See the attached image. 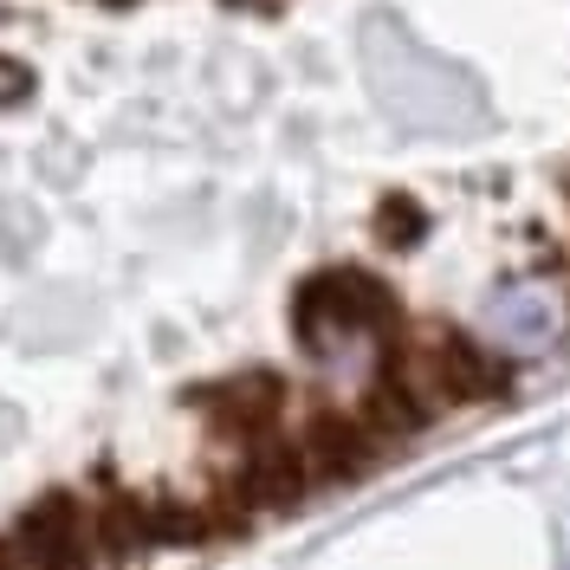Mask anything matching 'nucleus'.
Segmentation results:
<instances>
[{
    "label": "nucleus",
    "mask_w": 570,
    "mask_h": 570,
    "mask_svg": "<svg viewBox=\"0 0 570 570\" xmlns=\"http://www.w3.org/2000/svg\"><path fill=\"white\" fill-rule=\"evenodd\" d=\"M91 564H105V551H98V525H91V499L78 493H46L0 532V570H91Z\"/></svg>",
    "instance_id": "7ed1b4c3"
},
{
    "label": "nucleus",
    "mask_w": 570,
    "mask_h": 570,
    "mask_svg": "<svg viewBox=\"0 0 570 570\" xmlns=\"http://www.w3.org/2000/svg\"><path fill=\"white\" fill-rule=\"evenodd\" d=\"M564 324V292L558 285H512L493 298V331L505 344H544Z\"/></svg>",
    "instance_id": "423d86ee"
},
{
    "label": "nucleus",
    "mask_w": 570,
    "mask_h": 570,
    "mask_svg": "<svg viewBox=\"0 0 570 570\" xmlns=\"http://www.w3.org/2000/svg\"><path fill=\"white\" fill-rule=\"evenodd\" d=\"M383 376H395L409 390V402L428 422L448 415V409H473V402H493V395L512 390L505 356H493L487 344H473L466 331H448V324L402 331V344H390Z\"/></svg>",
    "instance_id": "f257e3e1"
},
{
    "label": "nucleus",
    "mask_w": 570,
    "mask_h": 570,
    "mask_svg": "<svg viewBox=\"0 0 570 570\" xmlns=\"http://www.w3.org/2000/svg\"><path fill=\"white\" fill-rule=\"evenodd\" d=\"M188 402L208 422L214 441H227L234 454H253V448L292 434L285 428L292 422V390H285V376H273V370H234L220 383H202Z\"/></svg>",
    "instance_id": "20e7f679"
},
{
    "label": "nucleus",
    "mask_w": 570,
    "mask_h": 570,
    "mask_svg": "<svg viewBox=\"0 0 570 570\" xmlns=\"http://www.w3.org/2000/svg\"><path fill=\"white\" fill-rule=\"evenodd\" d=\"M292 448H298V461L312 466L318 487L356 480V473H370L376 461H390V454L376 448V434L363 428L356 402H312V409L298 415V428H292Z\"/></svg>",
    "instance_id": "39448f33"
},
{
    "label": "nucleus",
    "mask_w": 570,
    "mask_h": 570,
    "mask_svg": "<svg viewBox=\"0 0 570 570\" xmlns=\"http://www.w3.org/2000/svg\"><path fill=\"white\" fill-rule=\"evenodd\" d=\"M331 331L395 344L402 305H395V292L376 273H363V266H324V273H312V279L298 285V337L318 344Z\"/></svg>",
    "instance_id": "f03ea898"
},
{
    "label": "nucleus",
    "mask_w": 570,
    "mask_h": 570,
    "mask_svg": "<svg viewBox=\"0 0 570 570\" xmlns=\"http://www.w3.org/2000/svg\"><path fill=\"white\" fill-rule=\"evenodd\" d=\"M356 415H363V428L376 434V448H383V454L409 448V441H415V434L428 428V415L415 409V402H409V390H402L395 376H376L370 390L356 395Z\"/></svg>",
    "instance_id": "0eeeda50"
},
{
    "label": "nucleus",
    "mask_w": 570,
    "mask_h": 570,
    "mask_svg": "<svg viewBox=\"0 0 570 570\" xmlns=\"http://www.w3.org/2000/svg\"><path fill=\"white\" fill-rule=\"evenodd\" d=\"M395 59H402V71H409V85L395 91V105H402V117H422V124H454V105H461V85L448 78L441 66H428L415 46H402L395 39Z\"/></svg>",
    "instance_id": "6e6552de"
}]
</instances>
